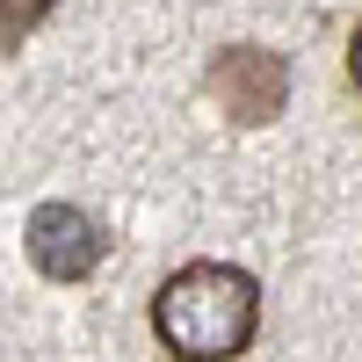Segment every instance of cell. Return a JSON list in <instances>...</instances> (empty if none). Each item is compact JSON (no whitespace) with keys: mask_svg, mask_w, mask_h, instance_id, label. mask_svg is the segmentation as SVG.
Here are the masks:
<instances>
[{"mask_svg":"<svg viewBox=\"0 0 362 362\" xmlns=\"http://www.w3.org/2000/svg\"><path fill=\"white\" fill-rule=\"evenodd\" d=\"M348 80L362 87V22H355V37H348Z\"/></svg>","mask_w":362,"mask_h":362,"instance_id":"cell-5","label":"cell"},{"mask_svg":"<svg viewBox=\"0 0 362 362\" xmlns=\"http://www.w3.org/2000/svg\"><path fill=\"white\" fill-rule=\"evenodd\" d=\"M51 8L58 0H0V58H15L29 37H37V29L51 22Z\"/></svg>","mask_w":362,"mask_h":362,"instance_id":"cell-4","label":"cell"},{"mask_svg":"<svg viewBox=\"0 0 362 362\" xmlns=\"http://www.w3.org/2000/svg\"><path fill=\"white\" fill-rule=\"evenodd\" d=\"M203 95L218 102L232 124H276L290 109V58L268 51V44H225V51H210Z\"/></svg>","mask_w":362,"mask_h":362,"instance_id":"cell-2","label":"cell"},{"mask_svg":"<svg viewBox=\"0 0 362 362\" xmlns=\"http://www.w3.org/2000/svg\"><path fill=\"white\" fill-rule=\"evenodd\" d=\"M22 254H29V268L44 283H87L109 261V232L80 203H37L29 225H22Z\"/></svg>","mask_w":362,"mask_h":362,"instance_id":"cell-3","label":"cell"},{"mask_svg":"<svg viewBox=\"0 0 362 362\" xmlns=\"http://www.w3.org/2000/svg\"><path fill=\"white\" fill-rule=\"evenodd\" d=\"M261 334V283L232 261H189L153 290V341L174 362H239Z\"/></svg>","mask_w":362,"mask_h":362,"instance_id":"cell-1","label":"cell"}]
</instances>
